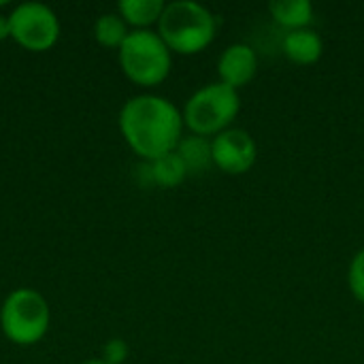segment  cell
<instances>
[{
  "instance_id": "6da1fadb",
  "label": "cell",
  "mask_w": 364,
  "mask_h": 364,
  "mask_svg": "<svg viewBox=\"0 0 364 364\" xmlns=\"http://www.w3.org/2000/svg\"><path fill=\"white\" fill-rule=\"evenodd\" d=\"M183 115L179 109L156 94H141L119 111V130L130 149L147 162L173 154L181 141Z\"/></svg>"
},
{
  "instance_id": "7a4b0ae2",
  "label": "cell",
  "mask_w": 364,
  "mask_h": 364,
  "mask_svg": "<svg viewBox=\"0 0 364 364\" xmlns=\"http://www.w3.org/2000/svg\"><path fill=\"white\" fill-rule=\"evenodd\" d=\"M215 15L200 2L177 0L164 6L158 21V34L171 51L192 55L203 51L215 38Z\"/></svg>"
},
{
  "instance_id": "3957f363",
  "label": "cell",
  "mask_w": 364,
  "mask_h": 364,
  "mask_svg": "<svg viewBox=\"0 0 364 364\" xmlns=\"http://www.w3.org/2000/svg\"><path fill=\"white\" fill-rule=\"evenodd\" d=\"M124 75L136 85H158L171 73V49L154 30H132L117 49Z\"/></svg>"
},
{
  "instance_id": "277c9868",
  "label": "cell",
  "mask_w": 364,
  "mask_h": 364,
  "mask_svg": "<svg viewBox=\"0 0 364 364\" xmlns=\"http://www.w3.org/2000/svg\"><path fill=\"white\" fill-rule=\"evenodd\" d=\"M51 322V311L45 296L32 288L13 290L0 307V328L15 346L38 343Z\"/></svg>"
},
{
  "instance_id": "5b68a950",
  "label": "cell",
  "mask_w": 364,
  "mask_h": 364,
  "mask_svg": "<svg viewBox=\"0 0 364 364\" xmlns=\"http://www.w3.org/2000/svg\"><path fill=\"white\" fill-rule=\"evenodd\" d=\"M241 111L239 90L218 81L194 92L183 109V124L198 136H211L228 130V124Z\"/></svg>"
},
{
  "instance_id": "8992f818",
  "label": "cell",
  "mask_w": 364,
  "mask_h": 364,
  "mask_svg": "<svg viewBox=\"0 0 364 364\" xmlns=\"http://www.w3.org/2000/svg\"><path fill=\"white\" fill-rule=\"evenodd\" d=\"M11 38L28 51H47L60 36V21L53 9L43 2H21L9 13Z\"/></svg>"
},
{
  "instance_id": "52a82bcc",
  "label": "cell",
  "mask_w": 364,
  "mask_h": 364,
  "mask_svg": "<svg viewBox=\"0 0 364 364\" xmlns=\"http://www.w3.org/2000/svg\"><path fill=\"white\" fill-rule=\"evenodd\" d=\"M211 154L213 164L220 171L228 175H243L256 164L258 147L247 130L228 128L211 141Z\"/></svg>"
},
{
  "instance_id": "ba28073f",
  "label": "cell",
  "mask_w": 364,
  "mask_h": 364,
  "mask_svg": "<svg viewBox=\"0 0 364 364\" xmlns=\"http://www.w3.org/2000/svg\"><path fill=\"white\" fill-rule=\"evenodd\" d=\"M218 73H220L222 83L239 90V87L247 85L256 77V73H258V55L250 45L235 43L228 49H224V53L220 55Z\"/></svg>"
},
{
  "instance_id": "9c48e42d",
  "label": "cell",
  "mask_w": 364,
  "mask_h": 364,
  "mask_svg": "<svg viewBox=\"0 0 364 364\" xmlns=\"http://www.w3.org/2000/svg\"><path fill=\"white\" fill-rule=\"evenodd\" d=\"M282 49L296 64H314L320 60V55L324 51V43L316 30L299 28V30L286 32V36L282 41Z\"/></svg>"
},
{
  "instance_id": "30bf717a",
  "label": "cell",
  "mask_w": 364,
  "mask_h": 364,
  "mask_svg": "<svg viewBox=\"0 0 364 364\" xmlns=\"http://www.w3.org/2000/svg\"><path fill=\"white\" fill-rule=\"evenodd\" d=\"M269 11L273 19L288 30L307 28L314 19V6L309 0H275L269 4Z\"/></svg>"
},
{
  "instance_id": "8fae6325",
  "label": "cell",
  "mask_w": 364,
  "mask_h": 364,
  "mask_svg": "<svg viewBox=\"0 0 364 364\" xmlns=\"http://www.w3.org/2000/svg\"><path fill=\"white\" fill-rule=\"evenodd\" d=\"M162 0H122L117 4V11L122 19L136 30H147V26L160 21L162 11H164Z\"/></svg>"
},
{
  "instance_id": "7c38bea8",
  "label": "cell",
  "mask_w": 364,
  "mask_h": 364,
  "mask_svg": "<svg viewBox=\"0 0 364 364\" xmlns=\"http://www.w3.org/2000/svg\"><path fill=\"white\" fill-rule=\"evenodd\" d=\"M179 158L183 160L188 175L190 173H203L209 168V164L213 162V154H211V141H207V136H186L179 141L177 149Z\"/></svg>"
},
{
  "instance_id": "4fadbf2b",
  "label": "cell",
  "mask_w": 364,
  "mask_h": 364,
  "mask_svg": "<svg viewBox=\"0 0 364 364\" xmlns=\"http://www.w3.org/2000/svg\"><path fill=\"white\" fill-rule=\"evenodd\" d=\"M147 164H149V173H151V183H156L160 188H177L188 177V168L177 151L166 154Z\"/></svg>"
},
{
  "instance_id": "5bb4252c",
  "label": "cell",
  "mask_w": 364,
  "mask_h": 364,
  "mask_svg": "<svg viewBox=\"0 0 364 364\" xmlns=\"http://www.w3.org/2000/svg\"><path fill=\"white\" fill-rule=\"evenodd\" d=\"M128 34V23L119 13H102L94 23V38L109 49H119Z\"/></svg>"
},
{
  "instance_id": "9a60e30c",
  "label": "cell",
  "mask_w": 364,
  "mask_h": 364,
  "mask_svg": "<svg viewBox=\"0 0 364 364\" xmlns=\"http://www.w3.org/2000/svg\"><path fill=\"white\" fill-rule=\"evenodd\" d=\"M348 282H350L352 294H354L360 303H364V247L354 256V260H352V264H350Z\"/></svg>"
},
{
  "instance_id": "2e32d148",
  "label": "cell",
  "mask_w": 364,
  "mask_h": 364,
  "mask_svg": "<svg viewBox=\"0 0 364 364\" xmlns=\"http://www.w3.org/2000/svg\"><path fill=\"white\" fill-rule=\"evenodd\" d=\"M128 343L124 339H111L107 341L102 350V360L109 364H124L128 358Z\"/></svg>"
},
{
  "instance_id": "e0dca14e",
  "label": "cell",
  "mask_w": 364,
  "mask_h": 364,
  "mask_svg": "<svg viewBox=\"0 0 364 364\" xmlns=\"http://www.w3.org/2000/svg\"><path fill=\"white\" fill-rule=\"evenodd\" d=\"M4 38H11V23H9V15L0 13V43Z\"/></svg>"
},
{
  "instance_id": "ac0fdd59",
  "label": "cell",
  "mask_w": 364,
  "mask_h": 364,
  "mask_svg": "<svg viewBox=\"0 0 364 364\" xmlns=\"http://www.w3.org/2000/svg\"><path fill=\"white\" fill-rule=\"evenodd\" d=\"M81 364H109V363H105L102 358H92V360H85V363H81Z\"/></svg>"
},
{
  "instance_id": "d6986e66",
  "label": "cell",
  "mask_w": 364,
  "mask_h": 364,
  "mask_svg": "<svg viewBox=\"0 0 364 364\" xmlns=\"http://www.w3.org/2000/svg\"><path fill=\"white\" fill-rule=\"evenodd\" d=\"M6 4V0H0V6H4Z\"/></svg>"
}]
</instances>
